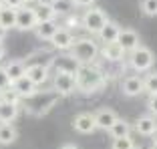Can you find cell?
<instances>
[{"label":"cell","instance_id":"d590c367","mask_svg":"<svg viewBox=\"0 0 157 149\" xmlns=\"http://www.w3.org/2000/svg\"><path fill=\"white\" fill-rule=\"evenodd\" d=\"M55 0H36V4H44V6H51Z\"/></svg>","mask_w":157,"mask_h":149},{"label":"cell","instance_id":"e575fe53","mask_svg":"<svg viewBox=\"0 0 157 149\" xmlns=\"http://www.w3.org/2000/svg\"><path fill=\"white\" fill-rule=\"evenodd\" d=\"M75 6H85V8H89V6H93L97 0H73Z\"/></svg>","mask_w":157,"mask_h":149},{"label":"cell","instance_id":"3957f363","mask_svg":"<svg viewBox=\"0 0 157 149\" xmlns=\"http://www.w3.org/2000/svg\"><path fill=\"white\" fill-rule=\"evenodd\" d=\"M59 97L60 95L55 93L52 89H48V91H36L33 97L24 99V101H26V111L30 113V115L40 117V115H44L56 101H59Z\"/></svg>","mask_w":157,"mask_h":149},{"label":"cell","instance_id":"b9f144b4","mask_svg":"<svg viewBox=\"0 0 157 149\" xmlns=\"http://www.w3.org/2000/svg\"><path fill=\"white\" fill-rule=\"evenodd\" d=\"M2 6H4V4H2V0H0V10H2Z\"/></svg>","mask_w":157,"mask_h":149},{"label":"cell","instance_id":"83f0119b","mask_svg":"<svg viewBox=\"0 0 157 149\" xmlns=\"http://www.w3.org/2000/svg\"><path fill=\"white\" fill-rule=\"evenodd\" d=\"M51 6H52V10H55L56 16H60V14H69L71 10L75 8V2L73 0H55Z\"/></svg>","mask_w":157,"mask_h":149},{"label":"cell","instance_id":"4fadbf2b","mask_svg":"<svg viewBox=\"0 0 157 149\" xmlns=\"http://www.w3.org/2000/svg\"><path fill=\"white\" fill-rule=\"evenodd\" d=\"M73 129L77 131V133H83V135L93 133V131L97 129L93 113H78V115L73 119Z\"/></svg>","mask_w":157,"mask_h":149},{"label":"cell","instance_id":"836d02e7","mask_svg":"<svg viewBox=\"0 0 157 149\" xmlns=\"http://www.w3.org/2000/svg\"><path fill=\"white\" fill-rule=\"evenodd\" d=\"M2 4L8 6V8H18V6L24 4V0H2Z\"/></svg>","mask_w":157,"mask_h":149},{"label":"cell","instance_id":"2e32d148","mask_svg":"<svg viewBox=\"0 0 157 149\" xmlns=\"http://www.w3.org/2000/svg\"><path fill=\"white\" fill-rule=\"evenodd\" d=\"M12 87H14V91H16V93L20 95V99H28V97H33V95L38 91V87H36V85H34L30 79H28L26 74H24V77H20L18 81H14Z\"/></svg>","mask_w":157,"mask_h":149},{"label":"cell","instance_id":"603a6c76","mask_svg":"<svg viewBox=\"0 0 157 149\" xmlns=\"http://www.w3.org/2000/svg\"><path fill=\"white\" fill-rule=\"evenodd\" d=\"M18 131L12 123H0V145H10L16 141Z\"/></svg>","mask_w":157,"mask_h":149},{"label":"cell","instance_id":"d6986e66","mask_svg":"<svg viewBox=\"0 0 157 149\" xmlns=\"http://www.w3.org/2000/svg\"><path fill=\"white\" fill-rule=\"evenodd\" d=\"M4 69V73L8 74L10 83H14V81H18L20 77H24V73H26V63L24 61H10L6 67H2Z\"/></svg>","mask_w":157,"mask_h":149},{"label":"cell","instance_id":"4316f807","mask_svg":"<svg viewBox=\"0 0 157 149\" xmlns=\"http://www.w3.org/2000/svg\"><path fill=\"white\" fill-rule=\"evenodd\" d=\"M0 101H4V103H12V105H18L22 99H20V95L14 91V87L10 85V87H6V89H2L0 91Z\"/></svg>","mask_w":157,"mask_h":149},{"label":"cell","instance_id":"7bdbcfd3","mask_svg":"<svg viewBox=\"0 0 157 149\" xmlns=\"http://www.w3.org/2000/svg\"><path fill=\"white\" fill-rule=\"evenodd\" d=\"M135 149H141V147H135Z\"/></svg>","mask_w":157,"mask_h":149},{"label":"cell","instance_id":"d6a6232c","mask_svg":"<svg viewBox=\"0 0 157 149\" xmlns=\"http://www.w3.org/2000/svg\"><path fill=\"white\" fill-rule=\"evenodd\" d=\"M10 79H8V74L4 73V69H2V67H0V91H2V89H6V87H10Z\"/></svg>","mask_w":157,"mask_h":149},{"label":"cell","instance_id":"74e56055","mask_svg":"<svg viewBox=\"0 0 157 149\" xmlns=\"http://www.w3.org/2000/svg\"><path fill=\"white\" fill-rule=\"evenodd\" d=\"M6 48H4V42H0V61H2V56H4Z\"/></svg>","mask_w":157,"mask_h":149},{"label":"cell","instance_id":"ffe728a7","mask_svg":"<svg viewBox=\"0 0 157 149\" xmlns=\"http://www.w3.org/2000/svg\"><path fill=\"white\" fill-rule=\"evenodd\" d=\"M56 28H59L56 20H44V22H38L34 26V32L40 40H51V36L56 32Z\"/></svg>","mask_w":157,"mask_h":149},{"label":"cell","instance_id":"44dd1931","mask_svg":"<svg viewBox=\"0 0 157 149\" xmlns=\"http://www.w3.org/2000/svg\"><path fill=\"white\" fill-rule=\"evenodd\" d=\"M18 113H20L18 105L0 101V123H12L14 119L18 117Z\"/></svg>","mask_w":157,"mask_h":149},{"label":"cell","instance_id":"8992f818","mask_svg":"<svg viewBox=\"0 0 157 149\" xmlns=\"http://www.w3.org/2000/svg\"><path fill=\"white\" fill-rule=\"evenodd\" d=\"M52 91L59 93L60 97L73 95L75 91H77V79H75V74H71V73H55V77H52Z\"/></svg>","mask_w":157,"mask_h":149},{"label":"cell","instance_id":"d4e9b609","mask_svg":"<svg viewBox=\"0 0 157 149\" xmlns=\"http://www.w3.org/2000/svg\"><path fill=\"white\" fill-rule=\"evenodd\" d=\"M143 93L157 95V71H151L143 77Z\"/></svg>","mask_w":157,"mask_h":149},{"label":"cell","instance_id":"1f68e13d","mask_svg":"<svg viewBox=\"0 0 157 149\" xmlns=\"http://www.w3.org/2000/svg\"><path fill=\"white\" fill-rule=\"evenodd\" d=\"M147 107H149V113H151L153 117H157V95H149Z\"/></svg>","mask_w":157,"mask_h":149},{"label":"cell","instance_id":"30bf717a","mask_svg":"<svg viewBox=\"0 0 157 149\" xmlns=\"http://www.w3.org/2000/svg\"><path fill=\"white\" fill-rule=\"evenodd\" d=\"M121 91L125 97H137L143 93V77L139 74H127L121 83Z\"/></svg>","mask_w":157,"mask_h":149},{"label":"cell","instance_id":"e0dca14e","mask_svg":"<svg viewBox=\"0 0 157 149\" xmlns=\"http://www.w3.org/2000/svg\"><path fill=\"white\" fill-rule=\"evenodd\" d=\"M99 55H101L105 61H109V63H119V61L125 59V52L121 51V47L117 44V42H105L103 48L99 51Z\"/></svg>","mask_w":157,"mask_h":149},{"label":"cell","instance_id":"6da1fadb","mask_svg":"<svg viewBox=\"0 0 157 149\" xmlns=\"http://www.w3.org/2000/svg\"><path fill=\"white\" fill-rule=\"evenodd\" d=\"M75 79H77V91H83V93H95L107 85L105 73L93 65H81L75 73Z\"/></svg>","mask_w":157,"mask_h":149},{"label":"cell","instance_id":"9c48e42d","mask_svg":"<svg viewBox=\"0 0 157 149\" xmlns=\"http://www.w3.org/2000/svg\"><path fill=\"white\" fill-rule=\"evenodd\" d=\"M115 42L121 47L123 52H131V51H135L137 47H141V38H139V34L135 32L133 28H121Z\"/></svg>","mask_w":157,"mask_h":149},{"label":"cell","instance_id":"ac0fdd59","mask_svg":"<svg viewBox=\"0 0 157 149\" xmlns=\"http://www.w3.org/2000/svg\"><path fill=\"white\" fill-rule=\"evenodd\" d=\"M119 30H121V26H119L117 22H113V20H107V22L103 24V28L97 32V36H99V40H101L103 44H105V42H115Z\"/></svg>","mask_w":157,"mask_h":149},{"label":"cell","instance_id":"7a4b0ae2","mask_svg":"<svg viewBox=\"0 0 157 149\" xmlns=\"http://www.w3.org/2000/svg\"><path fill=\"white\" fill-rule=\"evenodd\" d=\"M69 55L73 56L75 61H78L81 65H93L95 63V59L99 56V44L93 38H75L73 47L69 48Z\"/></svg>","mask_w":157,"mask_h":149},{"label":"cell","instance_id":"8fae6325","mask_svg":"<svg viewBox=\"0 0 157 149\" xmlns=\"http://www.w3.org/2000/svg\"><path fill=\"white\" fill-rule=\"evenodd\" d=\"M28 79L33 81L36 87L44 85L48 81V74H51V69L48 65H40V63H34V65H26V73H24Z\"/></svg>","mask_w":157,"mask_h":149},{"label":"cell","instance_id":"f1b7e54d","mask_svg":"<svg viewBox=\"0 0 157 149\" xmlns=\"http://www.w3.org/2000/svg\"><path fill=\"white\" fill-rule=\"evenodd\" d=\"M135 147H137V145H135V141L131 139L129 135L127 137H117L111 143V149H135Z\"/></svg>","mask_w":157,"mask_h":149},{"label":"cell","instance_id":"7c38bea8","mask_svg":"<svg viewBox=\"0 0 157 149\" xmlns=\"http://www.w3.org/2000/svg\"><path fill=\"white\" fill-rule=\"evenodd\" d=\"M73 42H75L73 32H71L69 28H65V26H59L56 32L51 36V44L55 48H59V51H69V48L73 47Z\"/></svg>","mask_w":157,"mask_h":149},{"label":"cell","instance_id":"f35d334b","mask_svg":"<svg viewBox=\"0 0 157 149\" xmlns=\"http://www.w3.org/2000/svg\"><path fill=\"white\" fill-rule=\"evenodd\" d=\"M60 149H78V147H77V145H73V143H67V145H63Z\"/></svg>","mask_w":157,"mask_h":149},{"label":"cell","instance_id":"52a82bcc","mask_svg":"<svg viewBox=\"0 0 157 149\" xmlns=\"http://www.w3.org/2000/svg\"><path fill=\"white\" fill-rule=\"evenodd\" d=\"M38 24L36 20V14H34V8L30 6L22 4L16 8V22H14V28H18V30H34V26Z\"/></svg>","mask_w":157,"mask_h":149},{"label":"cell","instance_id":"5b68a950","mask_svg":"<svg viewBox=\"0 0 157 149\" xmlns=\"http://www.w3.org/2000/svg\"><path fill=\"white\" fill-rule=\"evenodd\" d=\"M107 20H109V16H107L101 8H91V6H89V8L83 12V16H81L83 28L87 30V32H91V34H97Z\"/></svg>","mask_w":157,"mask_h":149},{"label":"cell","instance_id":"ab89813d","mask_svg":"<svg viewBox=\"0 0 157 149\" xmlns=\"http://www.w3.org/2000/svg\"><path fill=\"white\" fill-rule=\"evenodd\" d=\"M151 139H153V143H157V129L151 133Z\"/></svg>","mask_w":157,"mask_h":149},{"label":"cell","instance_id":"cb8c5ba5","mask_svg":"<svg viewBox=\"0 0 157 149\" xmlns=\"http://www.w3.org/2000/svg\"><path fill=\"white\" fill-rule=\"evenodd\" d=\"M14 22H16V8L2 6V10H0V26L10 30V28H14Z\"/></svg>","mask_w":157,"mask_h":149},{"label":"cell","instance_id":"f546056e","mask_svg":"<svg viewBox=\"0 0 157 149\" xmlns=\"http://www.w3.org/2000/svg\"><path fill=\"white\" fill-rule=\"evenodd\" d=\"M139 8L145 16H157V0H141Z\"/></svg>","mask_w":157,"mask_h":149},{"label":"cell","instance_id":"4dcf8cb0","mask_svg":"<svg viewBox=\"0 0 157 149\" xmlns=\"http://www.w3.org/2000/svg\"><path fill=\"white\" fill-rule=\"evenodd\" d=\"M78 24H81V18H78V16H75V14H73V16H71V14H67L65 28H69V30H71V28H77Z\"/></svg>","mask_w":157,"mask_h":149},{"label":"cell","instance_id":"484cf974","mask_svg":"<svg viewBox=\"0 0 157 149\" xmlns=\"http://www.w3.org/2000/svg\"><path fill=\"white\" fill-rule=\"evenodd\" d=\"M34 14H36V20H38V22H44V20H55L56 18V14H55V10H52V6H44V4H36Z\"/></svg>","mask_w":157,"mask_h":149},{"label":"cell","instance_id":"60d3db41","mask_svg":"<svg viewBox=\"0 0 157 149\" xmlns=\"http://www.w3.org/2000/svg\"><path fill=\"white\" fill-rule=\"evenodd\" d=\"M26 2H36V0H24V4H26Z\"/></svg>","mask_w":157,"mask_h":149},{"label":"cell","instance_id":"5bb4252c","mask_svg":"<svg viewBox=\"0 0 157 149\" xmlns=\"http://www.w3.org/2000/svg\"><path fill=\"white\" fill-rule=\"evenodd\" d=\"M93 117H95V125H97V129H103V131H109V127L119 119L117 113L113 111V109H109V107L99 109L97 113H93Z\"/></svg>","mask_w":157,"mask_h":149},{"label":"cell","instance_id":"9a60e30c","mask_svg":"<svg viewBox=\"0 0 157 149\" xmlns=\"http://www.w3.org/2000/svg\"><path fill=\"white\" fill-rule=\"evenodd\" d=\"M133 129L137 131L139 135L151 137V133L157 129V117H153V115H143V117H139L137 123L133 125Z\"/></svg>","mask_w":157,"mask_h":149},{"label":"cell","instance_id":"ba28073f","mask_svg":"<svg viewBox=\"0 0 157 149\" xmlns=\"http://www.w3.org/2000/svg\"><path fill=\"white\" fill-rule=\"evenodd\" d=\"M81 67V63L75 61L71 55H59V56H51L48 61V69H52L55 73H71L75 74Z\"/></svg>","mask_w":157,"mask_h":149},{"label":"cell","instance_id":"8d00e7d4","mask_svg":"<svg viewBox=\"0 0 157 149\" xmlns=\"http://www.w3.org/2000/svg\"><path fill=\"white\" fill-rule=\"evenodd\" d=\"M6 32H8V30H6V28H2V26H0V42H2V40H4V38H6Z\"/></svg>","mask_w":157,"mask_h":149},{"label":"cell","instance_id":"277c9868","mask_svg":"<svg viewBox=\"0 0 157 149\" xmlns=\"http://www.w3.org/2000/svg\"><path fill=\"white\" fill-rule=\"evenodd\" d=\"M153 63H155V55L147 47H137L135 51L129 52V67L133 71H137V73L151 71Z\"/></svg>","mask_w":157,"mask_h":149},{"label":"cell","instance_id":"7402d4cb","mask_svg":"<svg viewBox=\"0 0 157 149\" xmlns=\"http://www.w3.org/2000/svg\"><path fill=\"white\" fill-rule=\"evenodd\" d=\"M131 129H133V125H131L129 121H125V119H117V121L109 127V135H111L113 139H117V137H127L131 133Z\"/></svg>","mask_w":157,"mask_h":149}]
</instances>
